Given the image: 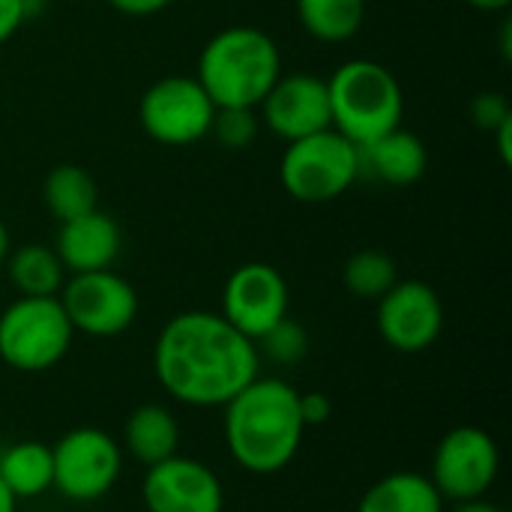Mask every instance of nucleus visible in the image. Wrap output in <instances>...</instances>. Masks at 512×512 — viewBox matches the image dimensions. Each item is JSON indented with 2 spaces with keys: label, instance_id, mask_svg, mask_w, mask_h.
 I'll return each mask as SVG.
<instances>
[{
  "label": "nucleus",
  "instance_id": "f257e3e1",
  "mask_svg": "<svg viewBox=\"0 0 512 512\" xmlns=\"http://www.w3.org/2000/svg\"><path fill=\"white\" fill-rule=\"evenodd\" d=\"M153 372L168 396L192 408H225L261 372L252 339L219 312H180L156 336Z\"/></svg>",
  "mask_w": 512,
  "mask_h": 512
},
{
  "label": "nucleus",
  "instance_id": "f03ea898",
  "mask_svg": "<svg viewBox=\"0 0 512 512\" xmlns=\"http://www.w3.org/2000/svg\"><path fill=\"white\" fill-rule=\"evenodd\" d=\"M300 393L282 378H255L225 405V444L231 459L258 477L288 468L303 444Z\"/></svg>",
  "mask_w": 512,
  "mask_h": 512
},
{
  "label": "nucleus",
  "instance_id": "7ed1b4c3",
  "mask_svg": "<svg viewBox=\"0 0 512 512\" xmlns=\"http://www.w3.org/2000/svg\"><path fill=\"white\" fill-rule=\"evenodd\" d=\"M282 75V54L270 33L234 24L219 30L198 54V84L216 108H258Z\"/></svg>",
  "mask_w": 512,
  "mask_h": 512
},
{
  "label": "nucleus",
  "instance_id": "20e7f679",
  "mask_svg": "<svg viewBox=\"0 0 512 512\" xmlns=\"http://www.w3.org/2000/svg\"><path fill=\"white\" fill-rule=\"evenodd\" d=\"M330 120L339 135L363 147L402 126L405 96L396 75L375 60H348L327 78Z\"/></svg>",
  "mask_w": 512,
  "mask_h": 512
},
{
  "label": "nucleus",
  "instance_id": "39448f33",
  "mask_svg": "<svg viewBox=\"0 0 512 512\" xmlns=\"http://www.w3.org/2000/svg\"><path fill=\"white\" fill-rule=\"evenodd\" d=\"M279 180L294 201H336L360 180V150L336 129L297 138L282 153Z\"/></svg>",
  "mask_w": 512,
  "mask_h": 512
},
{
  "label": "nucleus",
  "instance_id": "423d86ee",
  "mask_svg": "<svg viewBox=\"0 0 512 512\" xmlns=\"http://www.w3.org/2000/svg\"><path fill=\"white\" fill-rule=\"evenodd\" d=\"M72 339L75 330L57 297H18L0 312V360L15 372H48Z\"/></svg>",
  "mask_w": 512,
  "mask_h": 512
},
{
  "label": "nucleus",
  "instance_id": "0eeeda50",
  "mask_svg": "<svg viewBox=\"0 0 512 512\" xmlns=\"http://www.w3.org/2000/svg\"><path fill=\"white\" fill-rule=\"evenodd\" d=\"M216 105L195 75H165L153 81L141 102V129L165 147H189L210 135Z\"/></svg>",
  "mask_w": 512,
  "mask_h": 512
},
{
  "label": "nucleus",
  "instance_id": "6e6552de",
  "mask_svg": "<svg viewBox=\"0 0 512 512\" xmlns=\"http://www.w3.org/2000/svg\"><path fill=\"white\" fill-rule=\"evenodd\" d=\"M54 489L75 504H93L105 498L123 468V447L102 429L78 426L66 432L54 447Z\"/></svg>",
  "mask_w": 512,
  "mask_h": 512
},
{
  "label": "nucleus",
  "instance_id": "1a4fd4ad",
  "mask_svg": "<svg viewBox=\"0 0 512 512\" xmlns=\"http://www.w3.org/2000/svg\"><path fill=\"white\" fill-rule=\"evenodd\" d=\"M75 333L93 339H114L126 333L138 318L135 288L114 270L75 273L57 294Z\"/></svg>",
  "mask_w": 512,
  "mask_h": 512
},
{
  "label": "nucleus",
  "instance_id": "9d476101",
  "mask_svg": "<svg viewBox=\"0 0 512 512\" xmlns=\"http://www.w3.org/2000/svg\"><path fill=\"white\" fill-rule=\"evenodd\" d=\"M498 471L501 450L495 438L480 426H459L438 441L429 480L444 501H471L495 486Z\"/></svg>",
  "mask_w": 512,
  "mask_h": 512
},
{
  "label": "nucleus",
  "instance_id": "9b49d317",
  "mask_svg": "<svg viewBox=\"0 0 512 512\" xmlns=\"http://www.w3.org/2000/svg\"><path fill=\"white\" fill-rule=\"evenodd\" d=\"M234 330L246 339H261L270 327L288 318V282L264 261L240 264L222 288V312Z\"/></svg>",
  "mask_w": 512,
  "mask_h": 512
},
{
  "label": "nucleus",
  "instance_id": "f8f14e48",
  "mask_svg": "<svg viewBox=\"0 0 512 512\" xmlns=\"http://www.w3.org/2000/svg\"><path fill=\"white\" fill-rule=\"evenodd\" d=\"M444 330V303L429 282L399 279L378 300V333L399 354H420Z\"/></svg>",
  "mask_w": 512,
  "mask_h": 512
},
{
  "label": "nucleus",
  "instance_id": "ddd939ff",
  "mask_svg": "<svg viewBox=\"0 0 512 512\" xmlns=\"http://www.w3.org/2000/svg\"><path fill=\"white\" fill-rule=\"evenodd\" d=\"M141 501L147 512H225V489L210 465L177 453L147 468Z\"/></svg>",
  "mask_w": 512,
  "mask_h": 512
},
{
  "label": "nucleus",
  "instance_id": "4468645a",
  "mask_svg": "<svg viewBox=\"0 0 512 512\" xmlns=\"http://www.w3.org/2000/svg\"><path fill=\"white\" fill-rule=\"evenodd\" d=\"M261 123L285 144L333 129L327 81L312 72L279 75L270 93L261 99Z\"/></svg>",
  "mask_w": 512,
  "mask_h": 512
},
{
  "label": "nucleus",
  "instance_id": "2eb2a0df",
  "mask_svg": "<svg viewBox=\"0 0 512 512\" xmlns=\"http://www.w3.org/2000/svg\"><path fill=\"white\" fill-rule=\"evenodd\" d=\"M123 246L120 225L102 213L99 207L75 216L69 222H60L54 252L66 273H93V270H111Z\"/></svg>",
  "mask_w": 512,
  "mask_h": 512
},
{
  "label": "nucleus",
  "instance_id": "dca6fc26",
  "mask_svg": "<svg viewBox=\"0 0 512 512\" xmlns=\"http://www.w3.org/2000/svg\"><path fill=\"white\" fill-rule=\"evenodd\" d=\"M357 150H360V177H372L384 186H411L429 168L426 144L402 126Z\"/></svg>",
  "mask_w": 512,
  "mask_h": 512
},
{
  "label": "nucleus",
  "instance_id": "f3484780",
  "mask_svg": "<svg viewBox=\"0 0 512 512\" xmlns=\"http://www.w3.org/2000/svg\"><path fill=\"white\" fill-rule=\"evenodd\" d=\"M120 447L144 468H153V465L177 456V447H180L177 417L165 405H156V402L138 405L126 417Z\"/></svg>",
  "mask_w": 512,
  "mask_h": 512
},
{
  "label": "nucleus",
  "instance_id": "a211bd4d",
  "mask_svg": "<svg viewBox=\"0 0 512 512\" xmlns=\"http://www.w3.org/2000/svg\"><path fill=\"white\" fill-rule=\"evenodd\" d=\"M357 512H444V498L429 477L396 471L363 492Z\"/></svg>",
  "mask_w": 512,
  "mask_h": 512
},
{
  "label": "nucleus",
  "instance_id": "6ab92c4d",
  "mask_svg": "<svg viewBox=\"0 0 512 512\" xmlns=\"http://www.w3.org/2000/svg\"><path fill=\"white\" fill-rule=\"evenodd\" d=\"M0 480L15 501H30L54 489L51 447L42 441H18L0 456Z\"/></svg>",
  "mask_w": 512,
  "mask_h": 512
},
{
  "label": "nucleus",
  "instance_id": "aec40b11",
  "mask_svg": "<svg viewBox=\"0 0 512 512\" xmlns=\"http://www.w3.org/2000/svg\"><path fill=\"white\" fill-rule=\"evenodd\" d=\"M6 270L18 297H57L66 282V270L54 246H39V243L21 246L9 252Z\"/></svg>",
  "mask_w": 512,
  "mask_h": 512
},
{
  "label": "nucleus",
  "instance_id": "412c9836",
  "mask_svg": "<svg viewBox=\"0 0 512 512\" xmlns=\"http://www.w3.org/2000/svg\"><path fill=\"white\" fill-rule=\"evenodd\" d=\"M42 201L57 222H69L99 207V189L81 165H57L45 174Z\"/></svg>",
  "mask_w": 512,
  "mask_h": 512
},
{
  "label": "nucleus",
  "instance_id": "4be33fe9",
  "mask_svg": "<svg viewBox=\"0 0 512 512\" xmlns=\"http://www.w3.org/2000/svg\"><path fill=\"white\" fill-rule=\"evenodd\" d=\"M297 18L318 42H348L366 21V0H297Z\"/></svg>",
  "mask_w": 512,
  "mask_h": 512
},
{
  "label": "nucleus",
  "instance_id": "5701e85b",
  "mask_svg": "<svg viewBox=\"0 0 512 512\" xmlns=\"http://www.w3.org/2000/svg\"><path fill=\"white\" fill-rule=\"evenodd\" d=\"M342 282L354 297L378 303L399 282V267H396L393 255H387L381 249H360L345 261Z\"/></svg>",
  "mask_w": 512,
  "mask_h": 512
},
{
  "label": "nucleus",
  "instance_id": "b1692460",
  "mask_svg": "<svg viewBox=\"0 0 512 512\" xmlns=\"http://www.w3.org/2000/svg\"><path fill=\"white\" fill-rule=\"evenodd\" d=\"M255 348L261 360H270L276 366H297L309 354V333L303 324L282 318L261 339H255Z\"/></svg>",
  "mask_w": 512,
  "mask_h": 512
},
{
  "label": "nucleus",
  "instance_id": "393cba45",
  "mask_svg": "<svg viewBox=\"0 0 512 512\" xmlns=\"http://www.w3.org/2000/svg\"><path fill=\"white\" fill-rule=\"evenodd\" d=\"M258 129H261V120L255 108H216L213 123H210V135L228 150L252 147L258 138Z\"/></svg>",
  "mask_w": 512,
  "mask_h": 512
},
{
  "label": "nucleus",
  "instance_id": "a878e982",
  "mask_svg": "<svg viewBox=\"0 0 512 512\" xmlns=\"http://www.w3.org/2000/svg\"><path fill=\"white\" fill-rule=\"evenodd\" d=\"M510 117L512 108L504 93L489 90V93L474 96V102H471V120H474V126L483 129V132H495V129H498L501 123H507Z\"/></svg>",
  "mask_w": 512,
  "mask_h": 512
},
{
  "label": "nucleus",
  "instance_id": "bb28decb",
  "mask_svg": "<svg viewBox=\"0 0 512 512\" xmlns=\"http://www.w3.org/2000/svg\"><path fill=\"white\" fill-rule=\"evenodd\" d=\"M297 405H300V420L306 429L324 426L333 417V402L327 393H300Z\"/></svg>",
  "mask_w": 512,
  "mask_h": 512
},
{
  "label": "nucleus",
  "instance_id": "cd10ccee",
  "mask_svg": "<svg viewBox=\"0 0 512 512\" xmlns=\"http://www.w3.org/2000/svg\"><path fill=\"white\" fill-rule=\"evenodd\" d=\"M27 15L30 9L24 6V0H0V45L9 42L21 30Z\"/></svg>",
  "mask_w": 512,
  "mask_h": 512
},
{
  "label": "nucleus",
  "instance_id": "c85d7f7f",
  "mask_svg": "<svg viewBox=\"0 0 512 512\" xmlns=\"http://www.w3.org/2000/svg\"><path fill=\"white\" fill-rule=\"evenodd\" d=\"M117 12L123 15H135V18H144V15H156L162 12L165 6H171L174 0H108Z\"/></svg>",
  "mask_w": 512,
  "mask_h": 512
},
{
  "label": "nucleus",
  "instance_id": "c756f323",
  "mask_svg": "<svg viewBox=\"0 0 512 512\" xmlns=\"http://www.w3.org/2000/svg\"><path fill=\"white\" fill-rule=\"evenodd\" d=\"M492 135L498 138L501 162H504V165H510V162H512V144H510V141H512V117L507 120V123H501V126H498V129L492 132Z\"/></svg>",
  "mask_w": 512,
  "mask_h": 512
},
{
  "label": "nucleus",
  "instance_id": "7c9ffc66",
  "mask_svg": "<svg viewBox=\"0 0 512 512\" xmlns=\"http://www.w3.org/2000/svg\"><path fill=\"white\" fill-rule=\"evenodd\" d=\"M453 512H504L498 504H492L486 495L483 498H471V501H456Z\"/></svg>",
  "mask_w": 512,
  "mask_h": 512
},
{
  "label": "nucleus",
  "instance_id": "2f4dec72",
  "mask_svg": "<svg viewBox=\"0 0 512 512\" xmlns=\"http://www.w3.org/2000/svg\"><path fill=\"white\" fill-rule=\"evenodd\" d=\"M468 3L480 12H507L512 0H468Z\"/></svg>",
  "mask_w": 512,
  "mask_h": 512
},
{
  "label": "nucleus",
  "instance_id": "473e14b6",
  "mask_svg": "<svg viewBox=\"0 0 512 512\" xmlns=\"http://www.w3.org/2000/svg\"><path fill=\"white\" fill-rule=\"evenodd\" d=\"M18 510V501H15V495L6 489V483L0 480V512H15Z\"/></svg>",
  "mask_w": 512,
  "mask_h": 512
},
{
  "label": "nucleus",
  "instance_id": "72a5a7b5",
  "mask_svg": "<svg viewBox=\"0 0 512 512\" xmlns=\"http://www.w3.org/2000/svg\"><path fill=\"white\" fill-rule=\"evenodd\" d=\"M6 258H9V228L0 219V267L6 264Z\"/></svg>",
  "mask_w": 512,
  "mask_h": 512
},
{
  "label": "nucleus",
  "instance_id": "f704fd0d",
  "mask_svg": "<svg viewBox=\"0 0 512 512\" xmlns=\"http://www.w3.org/2000/svg\"><path fill=\"white\" fill-rule=\"evenodd\" d=\"M42 3H45V0H24V6H27V9H30V12H33V9H36V6H42Z\"/></svg>",
  "mask_w": 512,
  "mask_h": 512
}]
</instances>
